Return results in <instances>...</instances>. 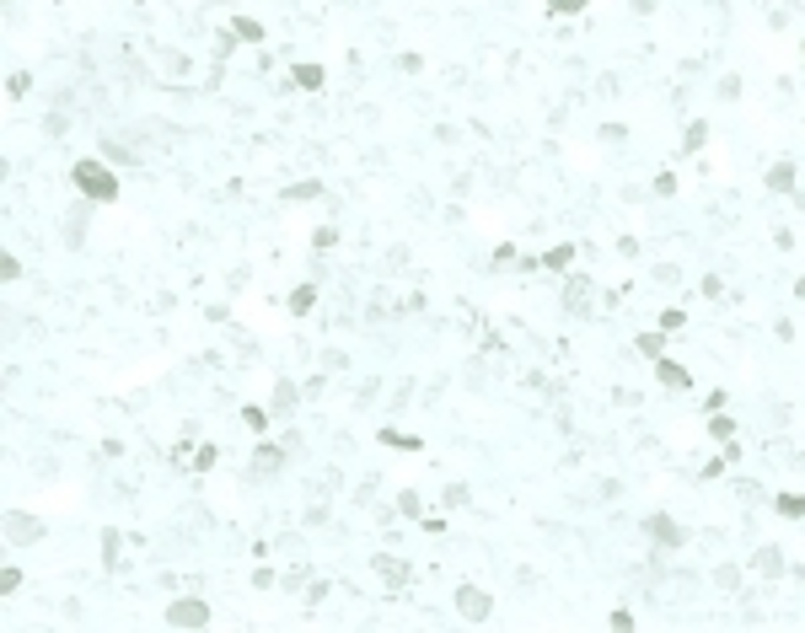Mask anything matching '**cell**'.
<instances>
[{
	"label": "cell",
	"mask_w": 805,
	"mask_h": 633,
	"mask_svg": "<svg viewBox=\"0 0 805 633\" xmlns=\"http://www.w3.org/2000/svg\"><path fill=\"white\" fill-rule=\"evenodd\" d=\"M75 188H81L86 199H119V172H108L102 161H75Z\"/></svg>",
	"instance_id": "cell-1"
},
{
	"label": "cell",
	"mask_w": 805,
	"mask_h": 633,
	"mask_svg": "<svg viewBox=\"0 0 805 633\" xmlns=\"http://www.w3.org/2000/svg\"><path fill=\"white\" fill-rule=\"evenodd\" d=\"M167 622H172V628H204V622H209V607H204V601H172V607H167Z\"/></svg>",
	"instance_id": "cell-2"
},
{
	"label": "cell",
	"mask_w": 805,
	"mask_h": 633,
	"mask_svg": "<svg viewBox=\"0 0 805 633\" xmlns=\"http://www.w3.org/2000/svg\"><path fill=\"white\" fill-rule=\"evenodd\" d=\"M456 607H462L473 622L488 617V596H483V590H473V585H462V590H456Z\"/></svg>",
	"instance_id": "cell-3"
},
{
	"label": "cell",
	"mask_w": 805,
	"mask_h": 633,
	"mask_svg": "<svg viewBox=\"0 0 805 633\" xmlns=\"http://www.w3.org/2000/svg\"><path fill=\"white\" fill-rule=\"evenodd\" d=\"M655 376H660V387H671V392H687V387H693V376H687V370L677 365V360H660V365H655Z\"/></svg>",
	"instance_id": "cell-4"
},
{
	"label": "cell",
	"mask_w": 805,
	"mask_h": 633,
	"mask_svg": "<svg viewBox=\"0 0 805 633\" xmlns=\"http://www.w3.org/2000/svg\"><path fill=\"white\" fill-rule=\"evenodd\" d=\"M650 536H655V542H666V548H677V542H682V526L677 521H666V515H650Z\"/></svg>",
	"instance_id": "cell-5"
},
{
	"label": "cell",
	"mask_w": 805,
	"mask_h": 633,
	"mask_svg": "<svg viewBox=\"0 0 805 633\" xmlns=\"http://www.w3.org/2000/svg\"><path fill=\"white\" fill-rule=\"evenodd\" d=\"M280 467H285V451H280V446H263V451L253 456V473H280Z\"/></svg>",
	"instance_id": "cell-6"
},
{
	"label": "cell",
	"mask_w": 805,
	"mask_h": 633,
	"mask_svg": "<svg viewBox=\"0 0 805 633\" xmlns=\"http://www.w3.org/2000/svg\"><path fill=\"white\" fill-rule=\"evenodd\" d=\"M6 532H11V542H33V536H38V521H27V515H11V521H6Z\"/></svg>",
	"instance_id": "cell-7"
},
{
	"label": "cell",
	"mask_w": 805,
	"mask_h": 633,
	"mask_svg": "<svg viewBox=\"0 0 805 633\" xmlns=\"http://www.w3.org/2000/svg\"><path fill=\"white\" fill-rule=\"evenodd\" d=\"M295 86H301V92H317V86H322V70H317V65H295Z\"/></svg>",
	"instance_id": "cell-8"
},
{
	"label": "cell",
	"mask_w": 805,
	"mask_h": 633,
	"mask_svg": "<svg viewBox=\"0 0 805 633\" xmlns=\"http://www.w3.org/2000/svg\"><path fill=\"white\" fill-rule=\"evenodd\" d=\"M312 306H317V290H312V285H301V290L290 295V312H295V316H306Z\"/></svg>",
	"instance_id": "cell-9"
},
{
	"label": "cell",
	"mask_w": 805,
	"mask_h": 633,
	"mask_svg": "<svg viewBox=\"0 0 805 633\" xmlns=\"http://www.w3.org/2000/svg\"><path fill=\"white\" fill-rule=\"evenodd\" d=\"M768 188H773V194H789V188H794V167H773L768 172Z\"/></svg>",
	"instance_id": "cell-10"
},
{
	"label": "cell",
	"mask_w": 805,
	"mask_h": 633,
	"mask_svg": "<svg viewBox=\"0 0 805 633\" xmlns=\"http://www.w3.org/2000/svg\"><path fill=\"white\" fill-rule=\"evenodd\" d=\"M773 505H779V515H789V521H800V515H805V500H800V494H779Z\"/></svg>",
	"instance_id": "cell-11"
},
{
	"label": "cell",
	"mask_w": 805,
	"mask_h": 633,
	"mask_svg": "<svg viewBox=\"0 0 805 633\" xmlns=\"http://www.w3.org/2000/svg\"><path fill=\"white\" fill-rule=\"evenodd\" d=\"M231 33H236V38H247V43H258V38H263V27H258L253 16H236V22H231Z\"/></svg>",
	"instance_id": "cell-12"
},
{
	"label": "cell",
	"mask_w": 805,
	"mask_h": 633,
	"mask_svg": "<svg viewBox=\"0 0 805 633\" xmlns=\"http://www.w3.org/2000/svg\"><path fill=\"white\" fill-rule=\"evenodd\" d=\"M381 446H398V451H419V435H398V429H381Z\"/></svg>",
	"instance_id": "cell-13"
},
{
	"label": "cell",
	"mask_w": 805,
	"mask_h": 633,
	"mask_svg": "<svg viewBox=\"0 0 805 633\" xmlns=\"http://www.w3.org/2000/svg\"><path fill=\"white\" fill-rule=\"evenodd\" d=\"M376 569L387 574L392 585H402V580H408V563H398V558H376Z\"/></svg>",
	"instance_id": "cell-14"
},
{
	"label": "cell",
	"mask_w": 805,
	"mask_h": 633,
	"mask_svg": "<svg viewBox=\"0 0 805 633\" xmlns=\"http://www.w3.org/2000/svg\"><path fill=\"white\" fill-rule=\"evenodd\" d=\"M591 0H548V11L553 16H574V11H586Z\"/></svg>",
	"instance_id": "cell-15"
},
{
	"label": "cell",
	"mask_w": 805,
	"mask_h": 633,
	"mask_svg": "<svg viewBox=\"0 0 805 633\" xmlns=\"http://www.w3.org/2000/svg\"><path fill=\"white\" fill-rule=\"evenodd\" d=\"M660 349H666L660 333H645V338H639V354H650V360H660Z\"/></svg>",
	"instance_id": "cell-16"
},
{
	"label": "cell",
	"mask_w": 805,
	"mask_h": 633,
	"mask_svg": "<svg viewBox=\"0 0 805 633\" xmlns=\"http://www.w3.org/2000/svg\"><path fill=\"white\" fill-rule=\"evenodd\" d=\"M542 263H548V268H569V263H574V247H553Z\"/></svg>",
	"instance_id": "cell-17"
},
{
	"label": "cell",
	"mask_w": 805,
	"mask_h": 633,
	"mask_svg": "<svg viewBox=\"0 0 805 633\" xmlns=\"http://www.w3.org/2000/svg\"><path fill=\"white\" fill-rule=\"evenodd\" d=\"M757 569H762V574H779L784 563H779V553H773V548H762V553H757Z\"/></svg>",
	"instance_id": "cell-18"
},
{
	"label": "cell",
	"mask_w": 805,
	"mask_h": 633,
	"mask_svg": "<svg viewBox=\"0 0 805 633\" xmlns=\"http://www.w3.org/2000/svg\"><path fill=\"white\" fill-rule=\"evenodd\" d=\"M708 429H714V440H730V435H735V424H730L725 414H714V424H708Z\"/></svg>",
	"instance_id": "cell-19"
},
{
	"label": "cell",
	"mask_w": 805,
	"mask_h": 633,
	"mask_svg": "<svg viewBox=\"0 0 805 633\" xmlns=\"http://www.w3.org/2000/svg\"><path fill=\"white\" fill-rule=\"evenodd\" d=\"M569 306H574V312L586 306V280H569Z\"/></svg>",
	"instance_id": "cell-20"
}]
</instances>
